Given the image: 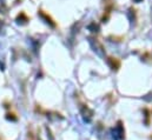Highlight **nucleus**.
<instances>
[{
    "label": "nucleus",
    "mask_w": 152,
    "mask_h": 140,
    "mask_svg": "<svg viewBox=\"0 0 152 140\" xmlns=\"http://www.w3.org/2000/svg\"><path fill=\"white\" fill-rule=\"evenodd\" d=\"M107 64H109V66L113 71H117L120 67V65H121L120 64V60L118 58H113V57H109L107 58Z\"/></svg>",
    "instance_id": "f257e3e1"
},
{
    "label": "nucleus",
    "mask_w": 152,
    "mask_h": 140,
    "mask_svg": "<svg viewBox=\"0 0 152 140\" xmlns=\"http://www.w3.org/2000/svg\"><path fill=\"white\" fill-rule=\"evenodd\" d=\"M38 13H39V15H40L42 19H45V20H46V23H47L48 25H51L52 27H56V26H57V24L54 23V20H53V19H52V18H51V17H50L47 13H45V12H44V11H41V9H40V11H38Z\"/></svg>",
    "instance_id": "f03ea898"
},
{
    "label": "nucleus",
    "mask_w": 152,
    "mask_h": 140,
    "mask_svg": "<svg viewBox=\"0 0 152 140\" xmlns=\"http://www.w3.org/2000/svg\"><path fill=\"white\" fill-rule=\"evenodd\" d=\"M28 20H30L28 17H27L24 12H20V14L17 17V21H19V23H21V24H26Z\"/></svg>",
    "instance_id": "7ed1b4c3"
},
{
    "label": "nucleus",
    "mask_w": 152,
    "mask_h": 140,
    "mask_svg": "<svg viewBox=\"0 0 152 140\" xmlns=\"http://www.w3.org/2000/svg\"><path fill=\"white\" fill-rule=\"evenodd\" d=\"M134 1H136V2H139V1H142V0H134Z\"/></svg>",
    "instance_id": "20e7f679"
}]
</instances>
